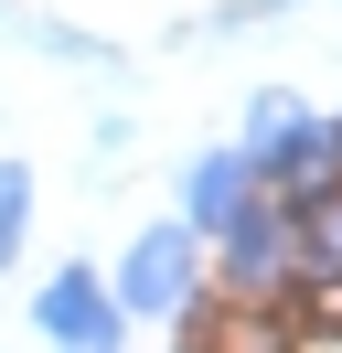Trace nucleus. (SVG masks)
Instances as JSON below:
<instances>
[{
  "label": "nucleus",
  "mask_w": 342,
  "mask_h": 353,
  "mask_svg": "<svg viewBox=\"0 0 342 353\" xmlns=\"http://www.w3.org/2000/svg\"><path fill=\"white\" fill-rule=\"evenodd\" d=\"M118 310H150V321H171V310L192 300V236L182 225H150L139 246H128V268H118V289H107Z\"/></svg>",
  "instance_id": "obj_1"
},
{
  "label": "nucleus",
  "mask_w": 342,
  "mask_h": 353,
  "mask_svg": "<svg viewBox=\"0 0 342 353\" xmlns=\"http://www.w3.org/2000/svg\"><path fill=\"white\" fill-rule=\"evenodd\" d=\"M43 332H54L64 353H118V300H107L97 268H64V279H43Z\"/></svg>",
  "instance_id": "obj_2"
},
{
  "label": "nucleus",
  "mask_w": 342,
  "mask_h": 353,
  "mask_svg": "<svg viewBox=\"0 0 342 353\" xmlns=\"http://www.w3.org/2000/svg\"><path fill=\"white\" fill-rule=\"evenodd\" d=\"M246 182H256V172H246V150H203V161H192V182H182V214L225 236V225L246 214Z\"/></svg>",
  "instance_id": "obj_3"
},
{
  "label": "nucleus",
  "mask_w": 342,
  "mask_h": 353,
  "mask_svg": "<svg viewBox=\"0 0 342 353\" xmlns=\"http://www.w3.org/2000/svg\"><path fill=\"white\" fill-rule=\"evenodd\" d=\"M225 268H235V289H268L278 268H289V225H278V214H256V203H246V214L225 225Z\"/></svg>",
  "instance_id": "obj_4"
},
{
  "label": "nucleus",
  "mask_w": 342,
  "mask_h": 353,
  "mask_svg": "<svg viewBox=\"0 0 342 353\" xmlns=\"http://www.w3.org/2000/svg\"><path fill=\"white\" fill-rule=\"evenodd\" d=\"M21 214H32V172L0 161V268H11V246H21Z\"/></svg>",
  "instance_id": "obj_5"
},
{
  "label": "nucleus",
  "mask_w": 342,
  "mask_h": 353,
  "mask_svg": "<svg viewBox=\"0 0 342 353\" xmlns=\"http://www.w3.org/2000/svg\"><path fill=\"white\" fill-rule=\"evenodd\" d=\"M310 268H321V279H342V203L310 225Z\"/></svg>",
  "instance_id": "obj_6"
}]
</instances>
